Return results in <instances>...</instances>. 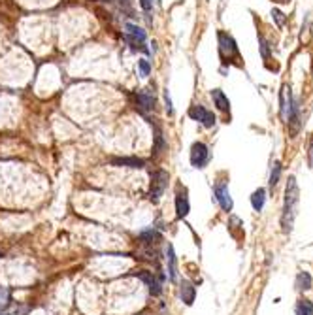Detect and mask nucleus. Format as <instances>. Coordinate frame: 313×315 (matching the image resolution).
I'll return each instance as SVG.
<instances>
[{"label": "nucleus", "instance_id": "1", "mask_svg": "<svg viewBox=\"0 0 313 315\" xmlns=\"http://www.w3.org/2000/svg\"><path fill=\"white\" fill-rule=\"evenodd\" d=\"M298 200H300V191L296 185V178L290 176L287 182V189H285V204H283V213H281V227L285 234L292 231L294 219L298 213Z\"/></svg>", "mask_w": 313, "mask_h": 315}, {"label": "nucleus", "instance_id": "2", "mask_svg": "<svg viewBox=\"0 0 313 315\" xmlns=\"http://www.w3.org/2000/svg\"><path fill=\"white\" fill-rule=\"evenodd\" d=\"M217 40H219V55L223 62H232V61H238L240 59V51H238V46L234 42V38L219 30L217 32Z\"/></svg>", "mask_w": 313, "mask_h": 315}, {"label": "nucleus", "instance_id": "3", "mask_svg": "<svg viewBox=\"0 0 313 315\" xmlns=\"http://www.w3.org/2000/svg\"><path fill=\"white\" fill-rule=\"evenodd\" d=\"M168 187V172L166 170H155L151 174V187H149V198L156 202Z\"/></svg>", "mask_w": 313, "mask_h": 315}, {"label": "nucleus", "instance_id": "4", "mask_svg": "<svg viewBox=\"0 0 313 315\" xmlns=\"http://www.w3.org/2000/svg\"><path fill=\"white\" fill-rule=\"evenodd\" d=\"M132 100H134V106L140 113H147L151 109L155 108V93L151 89H144V91H138L132 95Z\"/></svg>", "mask_w": 313, "mask_h": 315}, {"label": "nucleus", "instance_id": "5", "mask_svg": "<svg viewBox=\"0 0 313 315\" xmlns=\"http://www.w3.org/2000/svg\"><path fill=\"white\" fill-rule=\"evenodd\" d=\"M209 149L204 142H194L191 147V164L194 168H204L206 164L209 162Z\"/></svg>", "mask_w": 313, "mask_h": 315}, {"label": "nucleus", "instance_id": "6", "mask_svg": "<svg viewBox=\"0 0 313 315\" xmlns=\"http://www.w3.org/2000/svg\"><path fill=\"white\" fill-rule=\"evenodd\" d=\"M189 117H191L193 121H200L206 129H211V127L215 125V115H213L209 109H206L204 106H200V104L191 106V109H189Z\"/></svg>", "mask_w": 313, "mask_h": 315}, {"label": "nucleus", "instance_id": "7", "mask_svg": "<svg viewBox=\"0 0 313 315\" xmlns=\"http://www.w3.org/2000/svg\"><path fill=\"white\" fill-rule=\"evenodd\" d=\"M213 193H215V198L219 202V206L223 208L225 211H232V198H230V191H229V185L227 182H217L215 187H213Z\"/></svg>", "mask_w": 313, "mask_h": 315}, {"label": "nucleus", "instance_id": "8", "mask_svg": "<svg viewBox=\"0 0 313 315\" xmlns=\"http://www.w3.org/2000/svg\"><path fill=\"white\" fill-rule=\"evenodd\" d=\"M125 28H127V40L130 42V44H134V46H142L145 42V30L142 28V26H138V25H132V23H127L125 25Z\"/></svg>", "mask_w": 313, "mask_h": 315}, {"label": "nucleus", "instance_id": "9", "mask_svg": "<svg viewBox=\"0 0 313 315\" xmlns=\"http://www.w3.org/2000/svg\"><path fill=\"white\" fill-rule=\"evenodd\" d=\"M111 164L119 166V168H123V166H127V168H144L145 160L138 157H115L111 158Z\"/></svg>", "mask_w": 313, "mask_h": 315}, {"label": "nucleus", "instance_id": "10", "mask_svg": "<svg viewBox=\"0 0 313 315\" xmlns=\"http://www.w3.org/2000/svg\"><path fill=\"white\" fill-rule=\"evenodd\" d=\"M189 211H191V204H189L187 193H185V191H183V193H178V196H176V213H178V217L180 219L187 217Z\"/></svg>", "mask_w": 313, "mask_h": 315}, {"label": "nucleus", "instance_id": "11", "mask_svg": "<svg viewBox=\"0 0 313 315\" xmlns=\"http://www.w3.org/2000/svg\"><path fill=\"white\" fill-rule=\"evenodd\" d=\"M211 100H213V104L217 106V109H221V111H225V113L230 111V100L221 89H213V91H211Z\"/></svg>", "mask_w": 313, "mask_h": 315}, {"label": "nucleus", "instance_id": "12", "mask_svg": "<svg viewBox=\"0 0 313 315\" xmlns=\"http://www.w3.org/2000/svg\"><path fill=\"white\" fill-rule=\"evenodd\" d=\"M180 296L181 300L187 304V306H191L194 302V296H196V289H194V285L191 281H183L180 287Z\"/></svg>", "mask_w": 313, "mask_h": 315}, {"label": "nucleus", "instance_id": "13", "mask_svg": "<svg viewBox=\"0 0 313 315\" xmlns=\"http://www.w3.org/2000/svg\"><path fill=\"white\" fill-rule=\"evenodd\" d=\"M136 276L142 279V281H145V283H147V287H149L151 294H158V292H160V285L156 283L153 272H145V270H142V272H138Z\"/></svg>", "mask_w": 313, "mask_h": 315}, {"label": "nucleus", "instance_id": "14", "mask_svg": "<svg viewBox=\"0 0 313 315\" xmlns=\"http://www.w3.org/2000/svg\"><path fill=\"white\" fill-rule=\"evenodd\" d=\"M290 106H292V98H290V91L287 89V85H285L283 91H281V115H283V119L289 117Z\"/></svg>", "mask_w": 313, "mask_h": 315}, {"label": "nucleus", "instance_id": "15", "mask_svg": "<svg viewBox=\"0 0 313 315\" xmlns=\"http://www.w3.org/2000/svg\"><path fill=\"white\" fill-rule=\"evenodd\" d=\"M166 261H168V278L170 281H176L178 278V268H176V253H174V247L168 245V249H166Z\"/></svg>", "mask_w": 313, "mask_h": 315}, {"label": "nucleus", "instance_id": "16", "mask_svg": "<svg viewBox=\"0 0 313 315\" xmlns=\"http://www.w3.org/2000/svg\"><path fill=\"white\" fill-rule=\"evenodd\" d=\"M266 202V191L264 189H257L253 194H251V206H253L255 211H261L264 208Z\"/></svg>", "mask_w": 313, "mask_h": 315}, {"label": "nucleus", "instance_id": "17", "mask_svg": "<svg viewBox=\"0 0 313 315\" xmlns=\"http://www.w3.org/2000/svg\"><path fill=\"white\" fill-rule=\"evenodd\" d=\"M294 314L296 315H313V304L312 300L304 298V300H298L296 308H294Z\"/></svg>", "mask_w": 313, "mask_h": 315}, {"label": "nucleus", "instance_id": "18", "mask_svg": "<svg viewBox=\"0 0 313 315\" xmlns=\"http://www.w3.org/2000/svg\"><path fill=\"white\" fill-rule=\"evenodd\" d=\"M296 287H298L300 291H310V289H312V276H310L308 272H300V274L296 276Z\"/></svg>", "mask_w": 313, "mask_h": 315}, {"label": "nucleus", "instance_id": "19", "mask_svg": "<svg viewBox=\"0 0 313 315\" xmlns=\"http://www.w3.org/2000/svg\"><path fill=\"white\" fill-rule=\"evenodd\" d=\"M279 178H281V164L276 160V162H274V168H272V174H270V189H276Z\"/></svg>", "mask_w": 313, "mask_h": 315}, {"label": "nucleus", "instance_id": "20", "mask_svg": "<svg viewBox=\"0 0 313 315\" xmlns=\"http://www.w3.org/2000/svg\"><path fill=\"white\" fill-rule=\"evenodd\" d=\"M138 68H140V76H142V78H147L149 72H151V64H149V61H145V59H140V61H138Z\"/></svg>", "mask_w": 313, "mask_h": 315}, {"label": "nucleus", "instance_id": "21", "mask_svg": "<svg viewBox=\"0 0 313 315\" xmlns=\"http://www.w3.org/2000/svg\"><path fill=\"white\" fill-rule=\"evenodd\" d=\"M155 142H156L155 153H162V151L166 149V142H164V138H162V134H160V132L155 134Z\"/></svg>", "mask_w": 313, "mask_h": 315}, {"label": "nucleus", "instance_id": "22", "mask_svg": "<svg viewBox=\"0 0 313 315\" xmlns=\"http://www.w3.org/2000/svg\"><path fill=\"white\" fill-rule=\"evenodd\" d=\"M259 42H261V51H262V57H264V61L270 59V49H268V44H266V40L262 36L259 38Z\"/></svg>", "mask_w": 313, "mask_h": 315}, {"label": "nucleus", "instance_id": "23", "mask_svg": "<svg viewBox=\"0 0 313 315\" xmlns=\"http://www.w3.org/2000/svg\"><path fill=\"white\" fill-rule=\"evenodd\" d=\"M8 300H10V292L2 291V289H0V310H4V308L10 304Z\"/></svg>", "mask_w": 313, "mask_h": 315}, {"label": "nucleus", "instance_id": "24", "mask_svg": "<svg viewBox=\"0 0 313 315\" xmlns=\"http://www.w3.org/2000/svg\"><path fill=\"white\" fill-rule=\"evenodd\" d=\"M272 15H274V19L277 21V25H279V26H283V25H285V21H287V19H285V13H281L279 10H274V12H272Z\"/></svg>", "mask_w": 313, "mask_h": 315}, {"label": "nucleus", "instance_id": "25", "mask_svg": "<svg viewBox=\"0 0 313 315\" xmlns=\"http://www.w3.org/2000/svg\"><path fill=\"white\" fill-rule=\"evenodd\" d=\"M308 162H310V168H313V134L310 138V144H308Z\"/></svg>", "mask_w": 313, "mask_h": 315}, {"label": "nucleus", "instance_id": "26", "mask_svg": "<svg viewBox=\"0 0 313 315\" xmlns=\"http://www.w3.org/2000/svg\"><path fill=\"white\" fill-rule=\"evenodd\" d=\"M153 4H155V0H140V6L144 8L145 12H149V10H153Z\"/></svg>", "mask_w": 313, "mask_h": 315}, {"label": "nucleus", "instance_id": "27", "mask_svg": "<svg viewBox=\"0 0 313 315\" xmlns=\"http://www.w3.org/2000/svg\"><path fill=\"white\" fill-rule=\"evenodd\" d=\"M164 100H166V111H168L170 115L174 113V109H172V100H170V95H168V91L164 93Z\"/></svg>", "mask_w": 313, "mask_h": 315}, {"label": "nucleus", "instance_id": "28", "mask_svg": "<svg viewBox=\"0 0 313 315\" xmlns=\"http://www.w3.org/2000/svg\"><path fill=\"white\" fill-rule=\"evenodd\" d=\"M281 2H289V0H281Z\"/></svg>", "mask_w": 313, "mask_h": 315}, {"label": "nucleus", "instance_id": "29", "mask_svg": "<svg viewBox=\"0 0 313 315\" xmlns=\"http://www.w3.org/2000/svg\"><path fill=\"white\" fill-rule=\"evenodd\" d=\"M0 315H8V314H0Z\"/></svg>", "mask_w": 313, "mask_h": 315}]
</instances>
